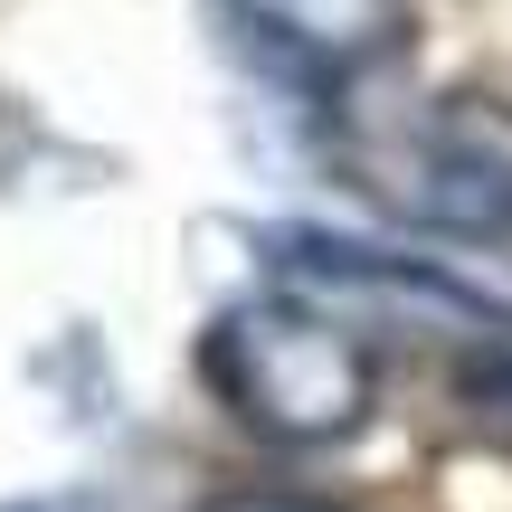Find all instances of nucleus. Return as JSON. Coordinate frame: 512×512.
Returning a JSON list of instances; mask_svg holds the SVG:
<instances>
[{"instance_id":"obj_2","label":"nucleus","mask_w":512,"mask_h":512,"mask_svg":"<svg viewBox=\"0 0 512 512\" xmlns=\"http://www.w3.org/2000/svg\"><path fill=\"white\" fill-rule=\"evenodd\" d=\"M370 190L427 238H512V95H427L399 143L370 152Z\"/></svg>"},{"instance_id":"obj_5","label":"nucleus","mask_w":512,"mask_h":512,"mask_svg":"<svg viewBox=\"0 0 512 512\" xmlns=\"http://www.w3.org/2000/svg\"><path fill=\"white\" fill-rule=\"evenodd\" d=\"M456 408H465V427H475L484 446H503V456H512V342H503V332L456 370Z\"/></svg>"},{"instance_id":"obj_1","label":"nucleus","mask_w":512,"mask_h":512,"mask_svg":"<svg viewBox=\"0 0 512 512\" xmlns=\"http://www.w3.org/2000/svg\"><path fill=\"white\" fill-rule=\"evenodd\" d=\"M200 380L266 446H342V437H361L370 399H380L361 332L294 304V294H247V304L209 313Z\"/></svg>"},{"instance_id":"obj_3","label":"nucleus","mask_w":512,"mask_h":512,"mask_svg":"<svg viewBox=\"0 0 512 512\" xmlns=\"http://www.w3.org/2000/svg\"><path fill=\"white\" fill-rule=\"evenodd\" d=\"M266 275L275 294L332 313L351 332H512V313L494 294H475L465 275L427 266V256L399 247H361V238H332V228H266Z\"/></svg>"},{"instance_id":"obj_4","label":"nucleus","mask_w":512,"mask_h":512,"mask_svg":"<svg viewBox=\"0 0 512 512\" xmlns=\"http://www.w3.org/2000/svg\"><path fill=\"white\" fill-rule=\"evenodd\" d=\"M228 38L304 95H342L408 48V0H219Z\"/></svg>"},{"instance_id":"obj_7","label":"nucleus","mask_w":512,"mask_h":512,"mask_svg":"<svg viewBox=\"0 0 512 512\" xmlns=\"http://www.w3.org/2000/svg\"><path fill=\"white\" fill-rule=\"evenodd\" d=\"M0 512H114L105 494H19V503H0Z\"/></svg>"},{"instance_id":"obj_6","label":"nucleus","mask_w":512,"mask_h":512,"mask_svg":"<svg viewBox=\"0 0 512 512\" xmlns=\"http://www.w3.org/2000/svg\"><path fill=\"white\" fill-rule=\"evenodd\" d=\"M200 512H332V503H304V494H209Z\"/></svg>"}]
</instances>
